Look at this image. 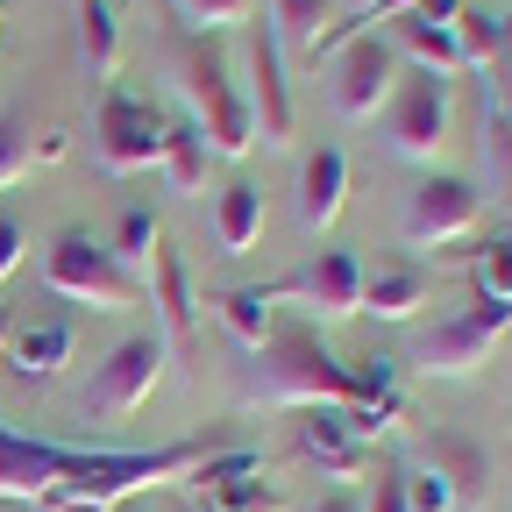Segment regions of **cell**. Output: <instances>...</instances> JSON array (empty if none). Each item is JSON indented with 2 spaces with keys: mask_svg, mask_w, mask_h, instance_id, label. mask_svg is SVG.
Segmentation results:
<instances>
[{
  "mask_svg": "<svg viewBox=\"0 0 512 512\" xmlns=\"http://www.w3.org/2000/svg\"><path fill=\"white\" fill-rule=\"evenodd\" d=\"M72 356H79V328H72V320H36V328H15V342H8V370L22 384L64 377Z\"/></svg>",
  "mask_w": 512,
  "mask_h": 512,
  "instance_id": "18",
  "label": "cell"
},
{
  "mask_svg": "<svg viewBox=\"0 0 512 512\" xmlns=\"http://www.w3.org/2000/svg\"><path fill=\"white\" fill-rule=\"evenodd\" d=\"M22 249H29V228H22L15 214H0V278L22 264Z\"/></svg>",
  "mask_w": 512,
  "mask_h": 512,
  "instance_id": "35",
  "label": "cell"
},
{
  "mask_svg": "<svg viewBox=\"0 0 512 512\" xmlns=\"http://www.w3.org/2000/svg\"><path fill=\"white\" fill-rule=\"evenodd\" d=\"M207 306L221 313V328L242 342V349H264L271 335V306H278V285H228V292H207Z\"/></svg>",
  "mask_w": 512,
  "mask_h": 512,
  "instance_id": "22",
  "label": "cell"
},
{
  "mask_svg": "<svg viewBox=\"0 0 512 512\" xmlns=\"http://www.w3.org/2000/svg\"><path fill=\"white\" fill-rule=\"evenodd\" d=\"M406 505L413 512H456V491H448L427 463H406Z\"/></svg>",
  "mask_w": 512,
  "mask_h": 512,
  "instance_id": "32",
  "label": "cell"
},
{
  "mask_svg": "<svg viewBox=\"0 0 512 512\" xmlns=\"http://www.w3.org/2000/svg\"><path fill=\"white\" fill-rule=\"evenodd\" d=\"M498 242H505V249H512V228H505V235H498Z\"/></svg>",
  "mask_w": 512,
  "mask_h": 512,
  "instance_id": "40",
  "label": "cell"
},
{
  "mask_svg": "<svg viewBox=\"0 0 512 512\" xmlns=\"http://www.w3.org/2000/svg\"><path fill=\"white\" fill-rule=\"evenodd\" d=\"M392 86H399V50L384 43L377 29L349 36L335 50V114L342 121H377L384 100H392Z\"/></svg>",
  "mask_w": 512,
  "mask_h": 512,
  "instance_id": "12",
  "label": "cell"
},
{
  "mask_svg": "<svg viewBox=\"0 0 512 512\" xmlns=\"http://www.w3.org/2000/svg\"><path fill=\"white\" fill-rule=\"evenodd\" d=\"M399 43H406V57H413V72H434V79H448V72H463V50H456V29H434V22H399Z\"/></svg>",
  "mask_w": 512,
  "mask_h": 512,
  "instance_id": "27",
  "label": "cell"
},
{
  "mask_svg": "<svg viewBox=\"0 0 512 512\" xmlns=\"http://www.w3.org/2000/svg\"><path fill=\"white\" fill-rule=\"evenodd\" d=\"M242 100H249V121H256V143L292 150L299 114H292V79H285V50H278L271 22L249 29V86H242Z\"/></svg>",
  "mask_w": 512,
  "mask_h": 512,
  "instance_id": "11",
  "label": "cell"
},
{
  "mask_svg": "<svg viewBox=\"0 0 512 512\" xmlns=\"http://www.w3.org/2000/svg\"><path fill=\"white\" fill-rule=\"evenodd\" d=\"M306 512H363V505H356L349 491H335V498H320V505H306Z\"/></svg>",
  "mask_w": 512,
  "mask_h": 512,
  "instance_id": "37",
  "label": "cell"
},
{
  "mask_svg": "<svg viewBox=\"0 0 512 512\" xmlns=\"http://www.w3.org/2000/svg\"><path fill=\"white\" fill-rule=\"evenodd\" d=\"M363 512H413V505H406V463H399V456L377 463V484H370V505H363Z\"/></svg>",
  "mask_w": 512,
  "mask_h": 512,
  "instance_id": "33",
  "label": "cell"
},
{
  "mask_svg": "<svg viewBox=\"0 0 512 512\" xmlns=\"http://www.w3.org/2000/svg\"><path fill=\"white\" fill-rule=\"evenodd\" d=\"M484 100H498L512 114V15H505V50L484 64Z\"/></svg>",
  "mask_w": 512,
  "mask_h": 512,
  "instance_id": "34",
  "label": "cell"
},
{
  "mask_svg": "<svg viewBox=\"0 0 512 512\" xmlns=\"http://www.w3.org/2000/svg\"><path fill=\"white\" fill-rule=\"evenodd\" d=\"M242 406H342L356 441L370 448L384 427L406 420V392H399V356H363L342 363L328 356L313 320H271L264 349H249L242 363Z\"/></svg>",
  "mask_w": 512,
  "mask_h": 512,
  "instance_id": "2",
  "label": "cell"
},
{
  "mask_svg": "<svg viewBox=\"0 0 512 512\" xmlns=\"http://www.w3.org/2000/svg\"><path fill=\"white\" fill-rule=\"evenodd\" d=\"M256 235H264V192H256L249 178H228L214 192V242H221V256H249Z\"/></svg>",
  "mask_w": 512,
  "mask_h": 512,
  "instance_id": "20",
  "label": "cell"
},
{
  "mask_svg": "<svg viewBox=\"0 0 512 512\" xmlns=\"http://www.w3.org/2000/svg\"><path fill=\"white\" fill-rule=\"evenodd\" d=\"M363 8H370V0H349V15H363Z\"/></svg>",
  "mask_w": 512,
  "mask_h": 512,
  "instance_id": "39",
  "label": "cell"
},
{
  "mask_svg": "<svg viewBox=\"0 0 512 512\" xmlns=\"http://www.w3.org/2000/svg\"><path fill=\"white\" fill-rule=\"evenodd\" d=\"M8 342H15V320H8V306H0V363H8Z\"/></svg>",
  "mask_w": 512,
  "mask_h": 512,
  "instance_id": "38",
  "label": "cell"
},
{
  "mask_svg": "<svg viewBox=\"0 0 512 512\" xmlns=\"http://www.w3.org/2000/svg\"><path fill=\"white\" fill-rule=\"evenodd\" d=\"M157 242H164V221L150 214V207H121V221H114V264L128 271V278H143L150 271V256H157Z\"/></svg>",
  "mask_w": 512,
  "mask_h": 512,
  "instance_id": "26",
  "label": "cell"
},
{
  "mask_svg": "<svg viewBox=\"0 0 512 512\" xmlns=\"http://www.w3.org/2000/svg\"><path fill=\"white\" fill-rule=\"evenodd\" d=\"M477 157H484V171H491V192H498V200H512V114H505L498 100H484Z\"/></svg>",
  "mask_w": 512,
  "mask_h": 512,
  "instance_id": "28",
  "label": "cell"
},
{
  "mask_svg": "<svg viewBox=\"0 0 512 512\" xmlns=\"http://www.w3.org/2000/svg\"><path fill=\"white\" fill-rule=\"evenodd\" d=\"M328 8L335 0H271V36H278V50L285 57H313V43H320V29H328Z\"/></svg>",
  "mask_w": 512,
  "mask_h": 512,
  "instance_id": "25",
  "label": "cell"
},
{
  "mask_svg": "<svg viewBox=\"0 0 512 512\" xmlns=\"http://www.w3.org/2000/svg\"><path fill=\"white\" fill-rule=\"evenodd\" d=\"M278 299H299L320 328L356 320V313H363V264H356L349 249H313L292 278H278Z\"/></svg>",
  "mask_w": 512,
  "mask_h": 512,
  "instance_id": "13",
  "label": "cell"
},
{
  "mask_svg": "<svg viewBox=\"0 0 512 512\" xmlns=\"http://www.w3.org/2000/svg\"><path fill=\"white\" fill-rule=\"evenodd\" d=\"M164 150V114L128 93V86H100V114H93V157L107 178H128V171H150Z\"/></svg>",
  "mask_w": 512,
  "mask_h": 512,
  "instance_id": "6",
  "label": "cell"
},
{
  "mask_svg": "<svg viewBox=\"0 0 512 512\" xmlns=\"http://www.w3.org/2000/svg\"><path fill=\"white\" fill-rule=\"evenodd\" d=\"M64 157V136H50V128H36L29 121V107H0V192L8 185H22L36 164H57Z\"/></svg>",
  "mask_w": 512,
  "mask_h": 512,
  "instance_id": "19",
  "label": "cell"
},
{
  "mask_svg": "<svg viewBox=\"0 0 512 512\" xmlns=\"http://www.w3.org/2000/svg\"><path fill=\"white\" fill-rule=\"evenodd\" d=\"M185 512H207V505H185Z\"/></svg>",
  "mask_w": 512,
  "mask_h": 512,
  "instance_id": "41",
  "label": "cell"
},
{
  "mask_svg": "<svg viewBox=\"0 0 512 512\" xmlns=\"http://www.w3.org/2000/svg\"><path fill=\"white\" fill-rule=\"evenodd\" d=\"M228 427L185 434L164 448H72V441H36L0 427V498L8 505H64V512H114L136 491L192 477L214 448H228Z\"/></svg>",
  "mask_w": 512,
  "mask_h": 512,
  "instance_id": "1",
  "label": "cell"
},
{
  "mask_svg": "<svg viewBox=\"0 0 512 512\" xmlns=\"http://www.w3.org/2000/svg\"><path fill=\"white\" fill-rule=\"evenodd\" d=\"M43 285L57 299H72V306H93V313H128V306H143V278H128L107 242H93L86 228H64L50 249H43Z\"/></svg>",
  "mask_w": 512,
  "mask_h": 512,
  "instance_id": "4",
  "label": "cell"
},
{
  "mask_svg": "<svg viewBox=\"0 0 512 512\" xmlns=\"http://www.w3.org/2000/svg\"><path fill=\"white\" fill-rule=\"evenodd\" d=\"M477 221H484V192H477L470 178H420V185L406 192L399 235H406L413 249H434V256H441V249L470 242Z\"/></svg>",
  "mask_w": 512,
  "mask_h": 512,
  "instance_id": "9",
  "label": "cell"
},
{
  "mask_svg": "<svg viewBox=\"0 0 512 512\" xmlns=\"http://www.w3.org/2000/svg\"><path fill=\"white\" fill-rule=\"evenodd\" d=\"M79 57H86V79H93V86H114V72H121L114 0H79Z\"/></svg>",
  "mask_w": 512,
  "mask_h": 512,
  "instance_id": "23",
  "label": "cell"
},
{
  "mask_svg": "<svg viewBox=\"0 0 512 512\" xmlns=\"http://www.w3.org/2000/svg\"><path fill=\"white\" fill-rule=\"evenodd\" d=\"M178 100L192 107L185 121L207 136V150L214 157H249L256 150V121H249V100H242V86H235V72H228V57H221V43L214 36H192L185 50H178Z\"/></svg>",
  "mask_w": 512,
  "mask_h": 512,
  "instance_id": "3",
  "label": "cell"
},
{
  "mask_svg": "<svg viewBox=\"0 0 512 512\" xmlns=\"http://www.w3.org/2000/svg\"><path fill=\"white\" fill-rule=\"evenodd\" d=\"M427 299H434V285H427V271H413V264L363 278V313H370V320H413Z\"/></svg>",
  "mask_w": 512,
  "mask_h": 512,
  "instance_id": "24",
  "label": "cell"
},
{
  "mask_svg": "<svg viewBox=\"0 0 512 512\" xmlns=\"http://www.w3.org/2000/svg\"><path fill=\"white\" fill-rule=\"evenodd\" d=\"M384 150L406 164H434L448 150V79L399 72L392 100H384Z\"/></svg>",
  "mask_w": 512,
  "mask_h": 512,
  "instance_id": "7",
  "label": "cell"
},
{
  "mask_svg": "<svg viewBox=\"0 0 512 512\" xmlns=\"http://www.w3.org/2000/svg\"><path fill=\"white\" fill-rule=\"evenodd\" d=\"M420 463H427L448 491H456V512L491 498V456H484L463 427H427V434H420Z\"/></svg>",
  "mask_w": 512,
  "mask_h": 512,
  "instance_id": "16",
  "label": "cell"
},
{
  "mask_svg": "<svg viewBox=\"0 0 512 512\" xmlns=\"http://www.w3.org/2000/svg\"><path fill=\"white\" fill-rule=\"evenodd\" d=\"M292 441H299V456H306L320 477H335V484L370 477V448L356 441V427H349V413H342V406H299Z\"/></svg>",
  "mask_w": 512,
  "mask_h": 512,
  "instance_id": "14",
  "label": "cell"
},
{
  "mask_svg": "<svg viewBox=\"0 0 512 512\" xmlns=\"http://www.w3.org/2000/svg\"><path fill=\"white\" fill-rule=\"evenodd\" d=\"M477 299L512 306V249H505V242H484V249H477Z\"/></svg>",
  "mask_w": 512,
  "mask_h": 512,
  "instance_id": "31",
  "label": "cell"
},
{
  "mask_svg": "<svg viewBox=\"0 0 512 512\" xmlns=\"http://www.w3.org/2000/svg\"><path fill=\"white\" fill-rule=\"evenodd\" d=\"M456 50H463V72H484V64L505 50V15H484V8H463L456 22Z\"/></svg>",
  "mask_w": 512,
  "mask_h": 512,
  "instance_id": "29",
  "label": "cell"
},
{
  "mask_svg": "<svg viewBox=\"0 0 512 512\" xmlns=\"http://www.w3.org/2000/svg\"><path fill=\"white\" fill-rule=\"evenodd\" d=\"M164 335H128L100 356L93 384H86V420H128V413H143L150 392H157V377H164Z\"/></svg>",
  "mask_w": 512,
  "mask_h": 512,
  "instance_id": "8",
  "label": "cell"
},
{
  "mask_svg": "<svg viewBox=\"0 0 512 512\" xmlns=\"http://www.w3.org/2000/svg\"><path fill=\"white\" fill-rule=\"evenodd\" d=\"M114 512H128V505H114Z\"/></svg>",
  "mask_w": 512,
  "mask_h": 512,
  "instance_id": "42",
  "label": "cell"
},
{
  "mask_svg": "<svg viewBox=\"0 0 512 512\" xmlns=\"http://www.w3.org/2000/svg\"><path fill=\"white\" fill-rule=\"evenodd\" d=\"M342 207H349V157L335 143H320L299 164V228L306 235H328L342 221Z\"/></svg>",
  "mask_w": 512,
  "mask_h": 512,
  "instance_id": "17",
  "label": "cell"
},
{
  "mask_svg": "<svg viewBox=\"0 0 512 512\" xmlns=\"http://www.w3.org/2000/svg\"><path fill=\"white\" fill-rule=\"evenodd\" d=\"M456 15H463V0H420L413 8V22H434V29H448Z\"/></svg>",
  "mask_w": 512,
  "mask_h": 512,
  "instance_id": "36",
  "label": "cell"
},
{
  "mask_svg": "<svg viewBox=\"0 0 512 512\" xmlns=\"http://www.w3.org/2000/svg\"><path fill=\"white\" fill-rule=\"evenodd\" d=\"M171 15L192 29V36H221V29H242L256 15V0H171Z\"/></svg>",
  "mask_w": 512,
  "mask_h": 512,
  "instance_id": "30",
  "label": "cell"
},
{
  "mask_svg": "<svg viewBox=\"0 0 512 512\" xmlns=\"http://www.w3.org/2000/svg\"><path fill=\"white\" fill-rule=\"evenodd\" d=\"M207 164H214V150H207L200 128H192V121H164L157 171H164V185L178 192V200H200V192H207Z\"/></svg>",
  "mask_w": 512,
  "mask_h": 512,
  "instance_id": "21",
  "label": "cell"
},
{
  "mask_svg": "<svg viewBox=\"0 0 512 512\" xmlns=\"http://www.w3.org/2000/svg\"><path fill=\"white\" fill-rule=\"evenodd\" d=\"M505 335H512V306L470 299V306H456L448 320H434V328L413 342V370L420 377H477Z\"/></svg>",
  "mask_w": 512,
  "mask_h": 512,
  "instance_id": "5",
  "label": "cell"
},
{
  "mask_svg": "<svg viewBox=\"0 0 512 512\" xmlns=\"http://www.w3.org/2000/svg\"><path fill=\"white\" fill-rule=\"evenodd\" d=\"M192 484H200V505H207V512H285L278 477H271L264 456H256V448H242V441L214 448V456L192 470Z\"/></svg>",
  "mask_w": 512,
  "mask_h": 512,
  "instance_id": "10",
  "label": "cell"
},
{
  "mask_svg": "<svg viewBox=\"0 0 512 512\" xmlns=\"http://www.w3.org/2000/svg\"><path fill=\"white\" fill-rule=\"evenodd\" d=\"M143 292H150V306H157V335H164V349H192V313H200V292H192V271H185V256L171 249V235L157 242V256H150V271H143Z\"/></svg>",
  "mask_w": 512,
  "mask_h": 512,
  "instance_id": "15",
  "label": "cell"
},
{
  "mask_svg": "<svg viewBox=\"0 0 512 512\" xmlns=\"http://www.w3.org/2000/svg\"><path fill=\"white\" fill-rule=\"evenodd\" d=\"M0 22H8V15H0Z\"/></svg>",
  "mask_w": 512,
  "mask_h": 512,
  "instance_id": "43",
  "label": "cell"
}]
</instances>
